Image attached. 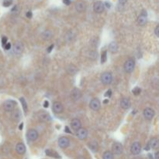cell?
Here are the masks:
<instances>
[{
    "mask_svg": "<svg viewBox=\"0 0 159 159\" xmlns=\"http://www.w3.org/2000/svg\"><path fill=\"white\" fill-rule=\"evenodd\" d=\"M134 68H135V61L133 58H129L128 60L126 61V62L123 65L124 71L127 73H131L134 71Z\"/></svg>",
    "mask_w": 159,
    "mask_h": 159,
    "instance_id": "cell-1",
    "label": "cell"
},
{
    "mask_svg": "<svg viewBox=\"0 0 159 159\" xmlns=\"http://www.w3.org/2000/svg\"><path fill=\"white\" fill-rule=\"evenodd\" d=\"M101 82L103 84L108 85L113 82V75L110 72H104L101 75Z\"/></svg>",
    "mask_w": 159,
    "mask_h": 159,
    "instance_id": "cell-2",
    "label": "cell"
},
{
    "mask_svg": "<svg viewBox=\"0 0 159 159\" xmlns=\"http://www.w3.org/2000/svg\"><path fill=\"white\" fill-rule=\"evenodd\" d=\"M16 103L13 100H6L3 103V109L6 112H12L15 109Z\"/></svg>",
    "mask_w": 159,
    "mask_h": 159,
    "instance_id": "cell-3",
    "label": "cell"
},
{
    "mask_svg": "<svg viewBox=\"0 0 159 159\" xmlns=\"http://www.w3.org/2000/svg\"><path fill=\"white\" fill-rule=\"evenodd\" d=\"M27 139L29 141H34L38 138L39 134L35 129H30L27 133Z\"/></svg>",
    "mask_w": 159,
    "mask_h": 159,
    "instance_id": "cell-4",
    "label": "cell"
},
{
    "mask_svg": "<svg viewBox=\"0 0 159 159\" xmlns=\"http://www.w3.org/2000/svg\"><path fill=\"white\" fill-rule=\"evenodd\" d=\"M147 20H148V13L145 10H142L141 13L137 18V22L140 26H144L147 23Z\"/></svg>",
    "mask_w": 159,
    "mask_h": 159,
    "instance_id": "cell-5",
    "label": "cell"
},
{
    "mask_svg": "<svg viewBox=\"0 0 159 159\" xmlns=\"http://www.w3.org/2000/svg\"><path fill=\"white\" fill-rule=\"evenodd\" d=\"M13 52L16 55H21L23 52V45L21 42H16L13 45Z\"/></svg>",
    "mask_w": 159,
    "mask_h": 159,
    "instance_id": "cell-6",
    "label": "cell"
},
{
    "mask_svg": "<svg viewBox=\"0 0 159 159\" xmlns=\"http://www.w3.org/2000/svg\"><path fill=\"white\" fill-rule=\"evenodd\" d=\"M112 150L114 155H121L123 152V145L119 142H115L112 146Z\"/></svg>",
    "mask_w": 159,
    "mask_h": 159,
    "instance_id": "cell-7",
    "label": "cell"
},
{
    "mask_svg": "<svg viewBox=\"0 0 159 159\" xmlns=\"http://www.w3.org/2000/svg\"><path fill=\"white\" fill-rule=\"evenodd\" d=\"M82 97V92H81L80 89H77V88H75L72 90V92H71V98L73 101H79V99H81Z\"/></svg>",
    "mask_w": 159,
    "mask_h": 159,
    "instance_id": "cell-8",
    "label": "cell"
},
{
    "mask_svg": "<svg viewBox=\"0 0 159 159\" xmlns=\"http://www.w3.org/2000/svg\"><path fill=\"white\" fill-rule=\"evenodd\" d=\"M141 145L139 142H134L131 145L130 148V151L134 155H137L141 153Z\"/></svg>",
    "mask_w": 159,
    "mask_h": 159,
    "instance_id": "cell-9",
    "label": "cell"
},
{
    "mask_svg": "<svg viewBox=\"0 0 159 159\" xmlns=\"http://www.w3.org/2000/svg\"><path fill=\"white\" fill-rule=\"evenodd\" d=\"M90 108L92 109V110L94 111H98L100 109V106H101V103H100V101L99 99L95 98V99H92L89 103Z\"/></svg>",
    "mask_w": 159,
    "mask_h": 159,
    "instance_id": "cell-10",
    "label": "cell"
},
{
    "mask_svg": "<svg viewBox=\"0 0 159 159\" xmlns=\"http://www.w3.org/2000/svg\"><path fill=\"white\" fill-rule=\"evenodd\" d=\"M93 9L96 13H102L105 9V5L100 1L95 2L94 6H93Z\"/></svg>",
    "mask_w": 159,
    "mask_h": 159,
    "instance_id": "cell-11",
    "label": "cell"
},
{
    "mask_svg": "<svg viewBox=\"0 0 159 159\" xmlns=\"http://www.w3.org/2000/svg\"><path fill=\"white\" fill-rule=\"evenodd\" d=\"M70 141L69 139L66 137H61L58 140V145L61 148H66L69 146Z\"/></svg>",
    "mask_w": 159,
    "mask_h": 159,
    "instance_id": "cell-12",
    "label": "cell"
},
{
    "mask_svg": "<svg viewBox=\"0 0 159 159\" xmlns=\"http://www.w3.org/2000/svg\"><path fill=\"white\" fill-rule=\"evenodd\" d=\"M76 136L80 140H85L88 137L87 130L85 128H80L76 131Z\"/></svg>",
    "mask_w": 159,
    "mask_h": 159,
    "instance_id": "cell-13",
    "label": "cell"
},
{
    "mask_svg": "<svg viewBox=\"0 0 159 159\" xmlns=\"http://www.w3.org/2000/svg\"><path fill=\"white\" fill-rule=\"evenodd\" d=\"M21 116H22V114H21V112L18 109H14L12 111L11 118L12 120L15 121V122H19L21 120Z\"/></svg>",
    "mask_w": 159,
    "mask_h": 159,
    "instance_id": "cell-14",
    "label": "cell"
},
{
    "mask_svg": "<svg viewBox=\"0 0 159 159\" xmlns=\"http://www.w3.org/2000/svg\"><path fill=\"white\" fill-rule=\"evenodd\" d=\"M52 109H53V111L55 113H61L64 110L63 105L60 102H54L53 103Z\"/></svg>",
    "mask_w": 159,
    "mask_h": 159,
    "instance_id": "cell-15",
    "label": "cell"
},
{
    "mask_svg": "<svg viewBox=\"0 0 159 159\" xmlns=\"http://www.w3.org/2000/svg\"><path fill=\"white\" fill-rule=\"evenodd\" d=\"M144 116L147 120H151L155 116V111L151 108H146L144 110Z\"/></svg>",
    "mask_w": 159,
    "mask_h": 159,
    "instance_id": "cell-16",
    "label": "cell"
},
{
    "mask_svg": "<svg viewBox=\"0 0 159 159\" xmlns=\"http://www.w3.org/2000/svg\"><path fill=\"white\" fill-rule=\"evenodd\" d=\"M71 126L75 131H77L78 130L82 128V123L79 119H73L71 122Z\"/></svg>",
    "mask_w": 159,
    "mask_h": 159,
    "instance_id": "cell-17",
    "label": "cell"
},
{
    "mask_svg": "<svg viewBox=\"0 0 159 159\" xmlns=\"http://www.w3.org/2000/svg\"><path fill=\"white\" fill-rule=\"evenodd\" d=\"M75 9L78 12H79V13L85 11V9H86V4L84 2H82V1L77 2L75 5Z\"/></svg>",
    "mask_w": 159,
    "mask_h": 159,
    "instance_id": "cell-18",
    "label": "cell"
},
{
    "mask_svg": "<svg viewBox=\"0 0 159 159\" xmlns=\"http://www.w3.org/2000/svg\"><path fill=\"white\" fill-rule=\"evenodd\" d=\"M39 119L43 122H49L51 120V117L47 113L42 112L39 114Z\"/></svg>",
    "mask_w": 159,
    "mask_h": 159,
    "instance_id": "cell-19",
    "label": "cell"
},
{
    "mask_svg": "<svg viewBox=\"0 0 159 159\" xmlns=\"http://www.w3.org/2000/svg\"><path fill=\"white\" fill-rule=\"evenodd\" d=\"M16 152L20 155H23L26 152V147L23 143H18L16 146Z\"/></svg>",
    "mask_w": 159,
    "mask_h": 159,
    "instance_id": "cell-20",
    "label": "cell"
},
{
    "mask_svg": "<svg viewBox=\"0 0 159 159\" xmlns=\"http://www.w3.org/2000/svg\"><path fill=\"white\" fill-rule=\"evenodd\" d=\"M120 106L124 109H128L130 107V101L127 98H123L120 101Z\"/></svg>",
    "mask_w": 159,
    "mask_h": 159,
    "instance_id": "cell-21",
    "label": "cell"
},
{
    "mask_svg": "<svg viewBox=\"0 0 159 159\" xmlns=\"http://www.w3.org/2000/svg\"><path fill=\"white\" fill-rule=\"evenodd\" d=\"M41 37L44 40H50L53 37V33L51 32V30H45L42 33Z\"/></svg>",
    "mask_w": 159,
    "mask_h": 159,
    "instance_id": "cell-22",
    "label": "cell"
},
{
    "mask_svg": "<svg viewBox=\"0 0 159 159\" xmlns=\"http://www.w3.org/2000/svg\"><path fill=\"white\" fill-rule=\"evenodd\" d=\"M149 145H150V148H153V149H157L158 148L159 143L158 140L156 137H154L151 140V141L149 142Z\"/></svg>",
    "mask_w": 159,
    "mask_h": 159,
    "instance_id": "cell-23",
    "label": "cell"
},
{
    "mask_svg": "<svg viewBox=\"0 0 159 159\" xmlns=\"http://www.w3.org/2000/svg\"><path fill=\"white\" fill-rule=\"evenodd\" d=\"M89 147L90 150L93 152H96L99 149V144L96 141H92L91 143L89 144Z\"/></svg>",
    "mask_w": 159,
    "mask_h": 159,
    "instance_id": "cell-24",
    "label": "cell"
},
{
    "mask_svg": "<svg viewBox=\"0 0 159 159\" xmlns=\"http://www.w3.org/2000/svg\"><path fill=\"white\" fill-rule=\"evenodd\" d=\"M109 49L112 53H116L118 51V45L116 42H111L110 44H109Z\"/></svg>",
    "mask_w": 159,
    "mask_h": 159,
    "instance_id": "cell-25",
    "label": "cell"
},
{
    "mask_svg": "<svg viewBox=\"0 0 159 159\" xmlns=\"http://www.w3.org/2000/svg\"><path fill=\"white\" fill-rule=\"evenodd\" d=\"M68 72L70 75H75L78 72V68L76 66H75L74 65H70L68 67Z\"/></svg>",
    "mask_w": 159,
    "mask_h": 159,
    "instance_id": "cell-26",
    "label": "cell"
},
{
    "mask_svg": "<svg viewBox=\"0 0 159 159\" xmlns=\"http://www.w3.org/2000/svg\"><path fill=\"white\" fill-rule=\"evenodd\" d=\"M20 101L21 104H22V106H23V110H24V113H27V109H28L27 103V101H26L25 99H24L23 97H21L20 99Z\"/></svg>",
    "mask_w": 159,
    "mask_h": 159,
    "instance_id": "cell-27",
    "label": "cell"
},
{
    "mask_svg": "<svg viewBox=\"0 0 159 159\" xmlns=\"http://www.w3.org/2000/svg\"><path fill=\"white\" fill-rule=\"evenodd\" d=\"M103 159H114L113 157V154L109 151H106L103 153Z\"/></svg>",
    "mask_w": 159,
    "mask_h": 159,
    "instance_id": "cell-28",
    "label": "cell"
},
{
    "mask_svg": "<svg viewBox=\"0 0 159 159\" xmlns=\"http://www.w3.org/2000/svg\"><path fill=\"white\" fill-rule=\"evenodd\" d=\"M46 155H48V156H51V157L56 158H61V157L58 155V153L54 152L53 151L51 150H47L46 151Z\"/></svg>",
    "mask_w": 159,
    "mask_h": 159,
    "instance_id": "cell-29",
    "label": "cell"
},
{
    "mask_svg": "<svg viewBox=\"0 0 159 159\" xmlns=\"http://www.w3.org/2000/svg\"><path fill=\"white\" fill-rule=\"evenodd\" d=\"M89 57L92 60H96L98 58V53L96 51H91L89 53Z\"/></svg>",
    "mask_w": 159,
    "mask_h": 159,
    "instance_id": "cell-30",
    "label": "cell"
},
{
    "mask_svg": "<svg viewBox=\"0 0 159 159\" xmlns=\"http://www.w3.org/2000/svg\"><path fill=\"white\" fill-rule=\"evenodd\" d=\"M106 60H107V51H105L103 52V54H102V55H101V63L102 64H103V63L106 62Z\"/></svg>",
    "mask_w": 159,
    "mask_h": 159,
    "instance_id": "cell-31",
    "label": "cell"
},
{
    "mask_svg": "<svg viewBox=\"0 0 159 159\" xmlns=\"http://www.w3.org/2000/svg\"><path fill=\"white\" fill-rule=\"evenodd\" d=\"M13 3V0H4L2 2V6L5 7L10 6Z\"/></svg>",
    "mask_w": 159,
    "mask_h": 159,
    "instance_id": "cell-32",
    "label": "cell"
},
{
    "mask_svg": "<svg viewBox=\"0 0 159 159\" xmlns=\"http://www.w3.org/2000/svg\"><path fill=\"white\" fill-rule=\"evenodd\" d=\"M132 92H133V94H134V96H138V95L141 93V89H140V88L136 87V88H134V89L132 90Z\"/></svg>",
    "mask_w": 159,
    "mask_h": 159,
    "instance_id": "cell-33",
    "label": "cell"
},
{
    "mask_svg": "<svg viewBox=\"0 0 159 159\" xmlns=\"http://www.w3.org/2000/svg\"><path fill=\"white\" fill-rule=\"evenodd\" d=\"M7 44V37H3L2 38V46L4 47L6 44Z\"/></svg>",
    "mask_w": 159,
    "mask_h": 159,
    "instance_id": "cell-34",
    "label": "cell"
},
{
    "mask_svg": "<svg viewBox=\"0 0 159 159\" xmlns=\"http://www.w3.org/2000/svg\"><path fill=\"white\" fill-rule=\"evenodd\" d=\"M111 96H112V91H111V89H109L108 91L106 92V94H105V96L109 97H109H110Z\"/></svg>",
    "mask_w": 159,
    "mask_h": 159,
    "instance_id": "cell-35",
    "label": "cell"
},
{
    "mask_svg": "<svg viewBox=\"0 0 159 159\" xmlns=\"http://www.w3.org/2000/svg\"><path fill=\"white\" fill-rule=\"evenodd\" d=\"M26 16H27V18H29V19L32 18V16H33L32 12H31V11H28L27 13V14H26Z\"/></svg>",
    "mask_w": 159,
    "mask_h": 159,
    "instance_id": "cell-36",
    "label": "cell"
},
{
    "mask_svg": "<svg viewBox=\"0 0 159 159\" xmlns=\"http://www.w3.org/2000/svg\"><path fill=\"white\" fill-rule=\"evenodd\" d=\"M4 47L6 50H7V51H8V50H9V49L11 48V44H10V43H7V44L4 46Z\"/></svg>",
    "mask_w": 159,
    "mask_h": 159,
    "instance_id": "cell-37",
    "label": "cell"
},
{
    "mask_svg": "<svg viewBox=\"0 0 159 159\" xmlns=\"http://www.w3.org/2000/svg\"><path fill=\"white\" fill-rule=\"evenodd\" d=\"M155 33L157 37H159V26H157L155 30Z\"/></svg>",
    "mask_w": 159,
    "mask_h": 159,
    "instance_id": "cell-38",
    "label": "cell"
},
{
    "mask_svg": "<svg viewBox=\"0 0 159 159\" xmlns=\"http://www.w3.org/2000/svg\"><path fill=\"white\" fill-rule=\"evenodd\" d=\"M71 0H63V3L66 6H69L71 4Z\"/></svg>",
    "mask_w": 159,
    "mask_h": 159,
    "instance_id": "cell-39",
    "label": "cell"
},
{
    "mask_svg": "<svg viewBox=\"0 0 159 159\" xmlns=\"http://www.w3.org/2000/svg\"><path fill=\"white\" fill-rule=\"evenodd\" d=\"M53 48H54V44H51V46L49 47L48 48H47V53H50V52H51V51L53 50Z\"/></svg>",
    "mask_w": 159,
    "mask_h": 159,
    "instance_id": "cell-40",
    "label": "cell"
},
{
    "mask_svg": "<svg viewBox=\"0 0 159 159\" xmlns=\"http://www.w3.org/2000/svg\"><path fill=\"white\" fill-rule=\"evenodd\" d=\"M49 106V103L47 101H44V108H47Z\"/></svg>",
    "mask_w": 159,
    "mask_h": 159,
    "instance_id": "cell-41",
    "label": "cell"
},
{
    "mask_svg": "<svg viewBox=\"0 0 159 159\" xmlns=\"http://www.w3.org/2000/svg\"><path fill=\"white\" fill-rule=\"evenodd\" d=\"M155 159H159V152L158 151H156V152H155Z\"/></svg>",
    "mask_w": 159,
    "mask_h": 159,
    "instance_id": "cell-42",
    "label": "cell"
},
{
    "mask_svg": "<svg viewBox=\"0 0 159 159\" xmlns=\"http://www.w3.org/2000/svg\"><path fill=\"white\" fill-rule=\"evenodd\" d=\"M127 0H119V2H120L121 5H123V4H125L126 2H127Z\"/></svg>",
    "mask_w": 159,
    "mask_h": 159,
    "instance_id": "cell-43",
    "label": "cell"
},
{
    "mask_svg": "<svg viewBox=\"0 0 159 159\" xmlns=\"http://www.w3.org/2000/svg\"><path fill=\"white\" fill-rule=\"evenodd\" d=\"M104 5H106V6L107 7V8H110L111 7V4L110 3H109V2H106Z\"/></svg>",
    "mask_w": 159,
    "mask_h": 159,
    "instance_id": "cell-44",
    "label": "cell"
},
{
    "mask_svg": "<svg viewBox=\"0 0 159 159\" xmlns=\"http://www.w3.org/2000/svg\"><path fill=\"white\" fill-rule=\"evenodd\" d=\"M65 132H67V133H69V134H71V131L69 130V128L68 127H65Z\"/></svg>",
    "mask_w": 159,
    "mask_h": 159,
    "instance_id": "cell-45",
    "label": "cell"
},
{
    "mask_svg": "<svg viewBox=\"0 0 159 159\" xmlns=\"http://www.w3.org/2000/svg\"><path fill=\"white\" fill-rule=\"evenodd\" d=\"M23 128V123H20V127H19V129L20 130H22Z\"/></svg>",
    "mask_w": 159,
    "mask_h": 159,
    "instance_id": "cell-46",
    "label": "cell"
},
{
    "mask_svg": "<svg viewBox=\"0 0 159 159\" xmlns=\"http://www.w3.org/2000/svg\"><path fill=\"white\" fill-rule=\"evenodd\" d=\"M108 100H107V99H106V100H104L103 101V103H108Z\"/></svg>",
    "mask_w": 159,
    "mask_h": 159,
    "instance_id": "cell-47",
    "label": "cell"
},
{
    "mask_svg": "<svg viewBox=\"0 0 159 159\" xmlns=\"http://www.w3.org/2000/svg\"><path fill=\"white\" fill-rule=\"evenodd\" d=\"M78 159H86V158H84V157H82V156H81V157H79V158H78Z\"/></svg>",
    "mask_w": 159,
    "mask_h": 159,
    "instance_id": "cell-48",
    "label": "cell"
}]
</instances>
